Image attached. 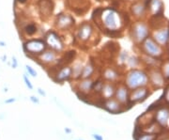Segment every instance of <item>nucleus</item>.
<instances>
[{"label":"nucleus","instance_id":"obj_1","mask_svg":"<svg viewBox=\"0 0 169 140\" xmlns=\"http://www.w3.org/2000/svg\"><path fill=\"white\" fill-rule=\"evenodd\" d=\"M96 18L101 22L102 30L106 31L110 36L120 31L123 25V19L120 12L114 8L98 9L94 11Z\"/></svg>","mask_w":169,"mask_h":140},{"label":"nucleus","instance_id":"obj_2","mask_svg":"<svg viewBox=\"0 0 169 140\" xmlns=\"http://www.w3.org/2000/svg\"><path fill=\"white\" fill-rule=\"evenodd\" d=\"M148 73L140 69H131L125 76V85L129 90H134L135 88L146 87L149 84Z\"/></svg>","mask_w":169,"mask_h":140},{"label":"nucleus","instance_id":"obj_3","mask_svg":"<svg viewBox=\"0 0 169 140\" xmlns=\"http://www.w3.org/2000/svg\"><path fill=\"white\" fill-rule=\"evenodd\" d=\"M23 50L28 57L34 59L47 49L46 43L42 38H30L23 42Z\"/></svg>","mask_w":169,"mask_h":140},{"label":"nucleus","instance_id":"obj_4","mask_svg":"<svg viewBox=\"0 0 169 140\" xmlns=\"http://www.w3.org/2000/svg\"><path fill=\"white\" fill-rule=\"evenodd\" d=\"M48 49L55 51L57 53H62L65 50V43L61 36L56 30H48L44 33L43 38Z\"/></svg>","mask_w":169,"mask_h":140},{"label":"nucleus","instance_id":"obj_5","mask_svg":"<svg viewBox=\"0 0 169 140\" xmlns=\"http://www.w3.org/2000/svg\"><path fill=\"white\" fill-rule=\"evenodd\" d=\"M130 35L135 43L141 44L149 36V25L145 22H136L133 24L131 31H130Z\"/></svg>","mask_w":169,"mask_h":140},{"label":"nucleus","instance_id":"obj_6","mask_svg":"<svg viewBox=\"0 0 169 140\" xmlns=\"http://www.w3.org/2000/svg\"><path fill=\"white\" fill-rule=\"evenodd\" d=\"M142 45V51L147 56L157 58L160 57L163 55V49L160 44L156 42L152 38H147V39L141 43Z\"/></svg>","mask_w":169,"mask_h":140},{"label":"nucleus","instance_id":"obj_7","mask_svg":"<svg viewBox=\"0 0 169 140\" xmlns=\"http://www.w3.org/2000/svg\"><path fill=\"white\" fill-rule=\"evenodd\" d=\"M75 24V19L72 15L68 14L66 12H61L56 16L55 27L59 31L71 30Z\"/></svg>","mask_w":169,"mask_h":140},{"label":"nucleus","instance_id":"obj_8","mask_svg":"<svg viewBox=\"0 0 169 140\" xmlns=\"http://www.w3.org/2000/svg\"><path fill=\"white\" fill-rule=\"evenodd\" d=\"M58 58H59L58 53L47 48L41 55H39L37 57H35L34 59H36V60H34V61L35 62L37 61V63H39V64L42 67L43 66L48 67V66H54L57 62Z\"/></svg>","mask_w":169,"mask_h":140},{"label":"nucleus","instance_id":"obj_9","mask_svg":"<svg viewBox=\"0 0 169 140\" xmlns=\"http://www.w3.org/2000/svg\"><path fill=\"white\" fill-rule=\"evenodd\" d=\"M72 78V70L70 65H63L52 73V79L57 84H64Z\"/></svg>","mask_w":169,"mask_h":140},{"label":"nucleus","instance_id":"obj_10","mask_svg":"<svg viewBox=\"0 0 169 140\" xmlns=\"http://www.w3.org/2000/svg\"><path fill=\"white\" fill-rule=\"evenodd\" d=\"M94 34V27L91 23L84 22L77 29V39L79 42L86 43L91 40Z\"/></svg>","mask_w":169,"mask_h":140},{"label":"nucleus","instance_id":"obj_11","mask_svg":"<svg viewBox=\"0 0 169 140\" xmlns=\"http://www.w3.org/2000/svg\"><path fill=\"white\" fill-rule=\"evenodd\" d=\"M101 108L105 109V111H107L110 114H121L124 109H123V105L119 103V101H116L115 98H110V99H106L103 100L102 104H101Z\"/></svg>","mask_w":169,"mask_h":140},{"label":"nucleus","instance_id":"obj_12","mask_svg":"<svg viewBox=\"0 0 169 140\" xmlns=\"http://www.w3.org/2000/svg\"><path fill=\"white\" fill-rule=\"evenodd\" d=\"M152 39L161 46L167 45L169 42V27H163L162 28L156 29L153 32Z\"/></svg>","mask_w":169,"mask_h":140},{"label":"nucleus","instance_id":"obj_13","mask_svg":"<svg viewBox=\"0 0 169 140\" xmlns=\"http://www.w3.org/2000/svg\"><path fill=\"white\" fill-rule=\"evenodd\" d=\"M54 3L52 0H39V12L43 19H48L54 11Z\"/></svg>","mask_w":169,"mask_h":140},{"label":"nucleus","instance_id":"obj_14","mask_svg":"<svg viewBox=\"0 0 169 140\" xmlns=\"http://www.w3.org/2000/svg\"><path fill=\"white\" fill-rule=\"evenodd\" d=\"M129 88L126 87V85H119L116 87L115 91V99L119 101V103L123 105H127L130 101V92Z\"/></svg>","mask_w":169,"mask_h":140},{"label":"nucleus","instance_id":"obj_15","mask_svg":"<svg viewBox=\"0 0 169 140\" xmlns=\"http://www.w3.org/2000/svg\"><path fill=\"white\" fill-rule=\"evenodd\" d=\"M93 80L92 78L88 79H79V82L76 84L77 88V94H81L84 96L88 95L92 91V87H93Z\"/></svg>","mask_w":169,"mask_h":140},{"label":"nucleus","instance_id":"obj_16","mask_svg":"<svg viewBox=\"0 0 169 140\" xmlns=\"http://www.w3.org/2000/svg\"><path fill=\"white\" fill-rule=\"evenodd\" d=\"M149 95V92L148 90V88H146L145 87L135 88L130 94V101L132 104L140 103V101H145Z\"/></svg>","mask_w":169,"mask_h":140},{"label":"nucleus","instance_id":"obj_17","mask_svg":"<svg viewBox=\"0 0 169 140\" xmlns=\"http://www.w3.org/2000/svg\"><path fill=\"white\" fill-rule=\"evenodd\" d=\"M148 10L152 16L157 17L163 14V3L162 0H148L146 2Z\"/></svg>","mask_w":169,"mask_h":140},{"label":"nucleus","instance_id":"obj_18","mask_svg":"<svg viewBox=\"0 0 169 140\" xmlns=\"http://www.w3.org/2000/svg\"><path fill=\"white\" fill-rule=\"evenodd\" d=\"M148 10L147 8V4L144 3V1H136L134 2L132 7H131V11H132V14L136 17V18H141V17H144L146 12Z\"/></svg>","mask_w":169,"mask_h":140},{"label":"nucleus","instance_id":"obj_19","mask_svg":"<svg viewBox=\"0 0 169 140\" xmlns=\"http://www.w3.org/2000/svg\"><path fill=\"white\" fill-rule=\"evenodd\" d=\"M102 79L105 80L106 82L110 83H115L116 80L119 78V72L114 68L107 67L103 70L102 72Z\"/></svg>","mask_w":169,"mask_h":140},{"label":"nucleus","instance_id":"obj_20","mask_svg":"<svg viewBox=\"0 0 169 140\" xmlns=\"http://www.w3.org/2000/svg\"><path fill=\"white\" fill-rule=\"evenodd\" d=\"M149 80H150V82L157 87H161L164 84V77L163 76V73L157 70H153L152 72H150L149 75Z\"/></svg>","mask_w":169,"mask_h":140},{"label":"nucleus","instance_id":"obj_21","mask_svg":"<svg viewBox=\"0 0 169 140\" xmlns=\"http://www.w3.org/2000/svg\"><path fill=\"white\" fill-rule=\"evenodd\" d=\"M115 91H116V87L114 83L105 82V85H103V87L100 95L103 100H106V99L113 98L115 96Z\"/></svg>","mask_w":169,"mask_h":140},{"label":"nucleus","instance_id":"obj_22","mask_svg":"<svg viewBox=\"0 0 169 140\" xmlns=\"http://www.w3.org/2000/svg\"><path fill=\"white\" fill-rule=\"evenodd\" d=\"M22 31L25 37L32 38L39 32V25L35 22H28L22 28Z\"/></svg>","mask_w":169,"mask_h":140},{"label":"nucleus","instance_id":"obj_23","mask_svg":"<svg viewBox=\"0 0 169 140\" xmlns=\"http://www.w3.org/2000/svg\"><path fill=\"white\" fill-rule=\"evenodd\" d=\"M95 72V66L92 64L91 62L86 63V65L83 67V71L81 73V77L80 79H88V78H92V76Z\"/></svg>","mask_w":169,"mask_h":140},{"label":"nucleus","instance_id":"obj_24","mask_svg":"<svg viewBox=\"0 0 169 140\" xmlns=\"http://www.w3.org/2000/svg\"><path fill=\"white\" fill-rule=\"evenodd\" d=\"M156 120H157V121L160 124L165 125L169 120V110H167L166 108H163L159 110L157 115H156Z\"/></svg>","mask_w":169,"mask_h":140},{"label":"nucleus","instance_id":"obj_25","mask_svg":"<svg viewBox=\"0 0 169 140\" xmlns=\"http://www.w3.org/2000/svg\"><path fill=\"white\" fill-rule=\"evenodd\" d=\"M83 67L84 64L81 61H76L73 63V65L72 66V78L73 79H78L79 80L81 77V73L83 71Z\"/></svg>","mask_w":169,"mask_h":140},{"label":"nucleus","instance_id":"obj_26","mask_svg":"<svg viewBox=\"0 0 169 140\" xmlns=\"http://www.w3.org/2000/svg\"><path fill=\"white\" fill-rule=\"evenodd\" d=\"M103 85H105V80L102 78H99L97 79L96 81L93 82V87H92V91L94 94H101V90L103 87Z\"/></svg>","mask_w":169,"mask_h":140},{"label":"nucleus","instance_id":"obj_27","mask_svg":"<svg viewBox=\"0 0 169 140\" xmlns=\"http://www.w3.org/2000/svg\"><path fill=\"white\" fill-rule=\"evenodd\" d=\"M125 65H127L130 70L135 69L139 65V59L135 56H129L125 62Z\"/></svg>","mask_w":169,"mask_h":140},{"label":"nucleus","instance_id":"obj_28","mask_svg":"<svg viewBox=\"0 0 169 140\" xmlns=\"http://www.w3.org/2000/svg\"><path fill=\"white\" fill-rule=\"evenodd\" d=\"M162 73L164 78L169 79V60L163 63V65L162 67Z\"/></svg>","mask_w":169,"mask_h":140},{"label":"nucleus","instance_id":"obj_29","mask_svg":"<svg viewBox=\"0 0 169 140\" xmlns=\"http://www.w3.org/2000/svg\"><path fill=\"white\" fill-rule=\"evenodd\" d=\"M23 80H24V85L27 86V87L28 88L29 90H34V86H33V84L31 83V81H30V79H29V77H28V75L27 73L23 74Z\"/></svg>","mask_w":169,"mask_h":140},{"label":"nucleus","instance_id":"obj_30","mask_svg":"<svg viewBox=\"0 0 169 140\" xmlns=\"http://www.w3.org/2000/svg\"><path fill=\"white\" fill-rule=\"evenodd\" d=\"M24 68H25V72H27V74L28 76H31V77H37L38 72H37V71L34 68H32L30 65H25Z\"/></svg>","mask_w":169,"mask_h":140},{"label":"nucleus","instance_id":"obj_31","mask_svg":"<svg viewBox=\"0 0 169 140\" xmlns=\"http://www.w3.org/2000/svg\"><path fill=\"white\" fill-rule=\"evenodd\" d=\"M156 138L155 134H140L138 136H135V140H154Z\"/></svg>","mask_w":169,"mask_h":140},{"label":"nucleus","instance_id":"obj_32","mask_svg":"<svg viewBox=\"0 0 169 140\" xmlns=\"http://www.w3.org/2000/svg\"><path fill=\"white\" fill-rule=\"evenodd\" d=\"M19 65V63H18V60H17V57L15 56H12L11 57V61H10V66L12 69H16Z\"/></svg>","mask_w":169,"mask_h":140},{"label":"nucleus","instance_id":"obj_33","mask_svg":"<svg viewBox=\"0 0 169 140\" xmlns=\"http://www.w3.org/2000/svg\"><path fill=\"white\" fill-rule=\"evenodd\" d=\"M29 100H30V101L32 104H34V105H39L41 103L40 101V99H39L38 97H36V96H34V95H32V96H30L29 97Z\"/></svg>","mask_w":169,"mask_h":140},{"label":"nucleus","instance_id":"obj_34","mask_svg":"<svg viewBox=\"0 0 169 140\" xmlns=\"http://www.w3.org/2000/svg\"><path fill=\"white\" fill-rule=\"evenodd\" d=\"M37 92H38L39 95L42 96V97H46V92H45L44 90H42V87H38L37 88Z\"/></svg>","mask_w":169,"mask_h":140},{"label":"nucleus","instance_id":"obj_35","mask_svg":"<svg viewBox=\"0 0 169 140\" xmlns=\"http://www.w3.org/2000/svg\"><path fill=\"white\" fill-rule=\"evenodd\" d=\"M92 135V138L94 139V140H103V137H102V135H101L100 134H91Z\"/></svg>","mask_w":169,"mask_h":140},{"label":"nucleus","instance_id":"obj_36","mask_svg":"<svg viewBox=\"0 0 169 140\" xmlns=\"http://www.w3.org/2000/svg\"><path fill=\"white\" fill-rule=\"evenodd\" d=\"M14 101H16V98H9V99H7V100L4 101V104L9 105V104H13Z\"/></svg>","mask_w":169,"mask_h":140},{"label":"nucleus","instance_id":"obj_37","mask_svg":"<svg viewBox=\"0 0 169 140\" xmlns=\"http://www.w3.org/2000/svg\"><path fill=\"white\" fill-rule=\"evenodd\" d=\"M28 2V0H15V3H18L20 5H24Z\"/></svg>","mask_w":169,"mask_h":140},{"label":"nucleus","instance_id":"obj_38","mask_svg":"<svg viewBox=\"0 0 169 140\" xmlns=\"http://www.w3.org/2000/svg\"><path fill=\"white\" fill-rule=\"evenodd\" d=\"M64 132H65V133H66V134H72V129L68 128V127H66V128H65V129H64Z\"/></svg>","mask_w":169,"mask_h":140},{"label":"nucleus","instance_id":"obj_39","mask_svg":"<svg viewBox=\"0 0 169 140\" xmlns=\"http://www.w3.org/2000/svg\"><path fill=\"white\" fill-rule=\"evenodd\" d=\"M6 46H7V42L0 40V47H6Z\"/></svg>","mask_w":169,"mask_h":140},{"label":"nucleus","instance_id":"obj_40","mask_svg":"<svg viewBox=\"0 0 169 140\" xmlns=\"http://www.w3.org/2000/svg\"><path fill=\"white\" fill-rule=\"evenodd\" d=\"M7 58H8L7 55H3V56L1 57V60H2V62H6V61H7Z\"/></svg>","mask_w":169,"mask_h":140},{"label":"nucleus","instance_id":"obj_41","mask_svg":"<svg viewBox=\"0 0 169 140\" xmlns=\"http://www.w3.org/2000/svg\"><path fill=\"white\" fill-rule=\"evenodd\" d=\"M7 91H8V88L6 87V88H5V90H4V92H7Z\"/></svg>","mask_w":169,"mask_h":140},{"label":"nucleus","instance_id":"obj_42","mask_svg":"<svg viewBox=\"0 0 169 140\" xmlns=\"http://www.w3.org/2000/svg\"><path fill=\"white\" fill-rule=\"evenodd\" d=\"M141 1H144V2H147V1H148V0H141Z\"/></svg>","mask_w":169,"mask_h":140},{"label":"nucleus","instance_id":"obj_43","mask_svg":"<svg viewBox=\"0 0 169 140\" xmlns=\"http://www.w3.org/2000/svg\"><path fill=\"white\" fill-rule=\"evenodd\" d=\"M74 140H84V139H74Z\"/></svg>","mask_w":169,"mask_h":140}]
</instances>
